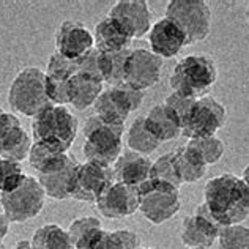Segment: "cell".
<instances>
[{
	"label": "cell",
	"instance_id": "1",
	"mask_svg": "<svg viewBox=\"0 0 249 249\" xmlns=\"http://www.w3.org/2000/svg\"><path fill=\"white\" fill-rule=\"evenodd\" d=\"M204 204L221 227L240 224L249 216V188L233 174L213 177L204 186Z\"/></svg>",
	"mask_w": 249,
	"mask_h": 249
},
{
	"label": "cell",
	"instance_id": "2",
	"mask_svg": "<svg viewBox=\"0 0 249 249\" xmlns=\"http://www.w3.org/2000/svg\"><path fill=\"white\" fill-rule=\"evenodd\" d=\"M219 71L214 58L207 54H189L180 58L169 76L174 93L199 100L218 81Z\"/></svg>",
	"mask_w": 249,
	"mask_h": 249
},
{
	"label": "cell",
	"instance_id": "3",
	"mask_svg": "<svg viewBox=\"0 0 249 249\" xmlns=\"http://www.w3.org/2000/svg\"><path fill=\"white\" fill-rule=\"evenodd\" d=\"M77 133H79V120L71 114L70 109H67V106L51 104L32 120L34 142L44 143L63 153H68Z\"/></svg>",
	"mask_w": 249,
	"mask_h": 249
},
{
	"label": "cell",
	"instance_id": "4",
	"mask_svg": "<svg viewBox=\"0 0 249 249\" xmlns=\"http://www.w3.org/2000/svg\"><path fill=\"white\" fill-rule=\"evenodd\" d=\"M124 126H117L91 115L84 124L82 153L85 160L104 167H112L122 155Z\"/></svg>",
	"mask_w": 249,
	"mask_h": 249
},
{
	"label": "cell",
	"instance_id": "5",
	"mask_svg": "<svg viewBox=\"0 0 249 249\" xmlns=\"http://www.w3.org/2000/svg\"><path fill=\"white\" fill-rule=\"evenodd\" d=\"M8 104L13 110L34 119L51 106L46 96V73L36 67L21 70L8 89Z\"/></svg>",
	"mask_w": 249,
	"mask_h": 249
},
{
	"label": "cell",
	"instance_id": "6",
	"mask_svg": "<svg viewBox=\"0 0 249 249\" xmlns=\"http://www.w3.org/2000/svg\"><path fill=\"white\" fill-rule=\"evenodd\" d=\"M136 189L139 193V212L152 224H164L180 212L178 188L148 178Z\"/></svg>",
	"mask_w": 249,
	"mask_h": 249
},
{
	"label": "cell",
	"instance_id": "7",
	"mask_svg": "<svg viewBox=\"0 0 249 249\" xmlns=\"http://www.w3.org/2000/svg\"><path fill=\"white\" fill-rule=\"evenodd\" d=\"M164 16L178 25L188 44L207 40L212 32V8L205 0H170Z\"/></svg>",
	"mask_w": 249,
	"mask_h": 249
},
{
	"label": "cell",
	"instance_id": "8",
	"mask_svg": "<svg viewBox=\"0 0 249 249\" xmlns=\"http://www.w3.org/2000/svg\"><path fill=\"white\" fill-rule=\"evenodd\" d=\"M46 194L36 177L27 175L15 191L0 194V207L10 222L21 224L36 218L44 207Z\"/></svg>",
	"mask_w": 249,
	"mask_h": 249
},
{
	"label": "cell",
	"instance_id": "9",
	"mask_svg": "<svg viewBox=\"0 0 249 249\" xmlns=\"http://www.w3.org/2000/svg\"><path fill=\"white\" fill-rule=\"evenodd\" d=\"M143 91L131 89L126 84L104 89L93 104L95 115L110 124L124 126L129 114L143 104Z\"/></svg>",
	"mask_w": 249,
	"mask_h": 249
},
{
	"label": "cell",
	"instance_id": "10",
	"mask_svg": "<svg viewBox=\"0 0 249 249\" xmlns=\"http://www.w3.org/2000/svg\"><path fill=\"white\" fill-rule=\"evenodd\" d=\"M227 109L216 98L205 95L196 100L181 126V134L189 141L212 137L226 124Z\"/></svg>",
	"mask_w": 249,
	"mask_h": 249
},
{
	"label": "cell",
	"instance_id": "11",
	"mask_svg": "<svg viewBox=\"0 0 249 249\" xmlns=\"http://www.w3.org/2000/svg\"><path fill=\"white\" fill-rule=\"evenodd\" d=\"M112 181H115L112 167H104L96 164V162L85 161L82 164H77L74 169L70 197L74 200L95 204L104 189Z\"/></svg>",
	"mask_w": 249,
	"mask_h": 249
},
{
	"label": "cell",
	"instance_id": "12",
	"mask_svg": "<svg viewBox=\"0 0 249 249\" xmlns=\"http://www.w3.org/2000/svg\"><path fill=\"white\" fill-rule=\"evenodd\" d=\"M162 73V58L155 55L147 48H136L124 65L123 84L129 85L131 89L145 91L153 87L161 79Z\"/></svg>",
	"mask_w": 249,
	"mask_h": 249
},
{
	"label": "cell",
	"instance_id": "13",
	"mask_svg": "<svg viewBox=\"0 0 249 249\" xmlns=\"http://www.w3.org/2000/svg\"><path fill=\"white\" fill-rule=\"evenodd\" d=\"M221 229L222 227L210 214L205 204L202 202L194 208L193 214L183 218L180 240L189 249H208L216 243Z\"/></svg>",
	"mask_w": 249,
	"mask_h": 249
},
{
	"label": "cell",
	"instance_id": "14",
	"mask_svg": "<svg viewBox=\"0 0 249 249\" xmlns=\"http://www.w3.org/2000/svg\"><path fill=\"white\" fill-rule=\"evenodd\" d=\"M110 19L131 36V40H141L152 29V11L145 0H119L107 13Z\"/></svg>",
	"mask_w": 249,
	"mask_h": 249
},
{
	"label": "cell",
	"instance_id": "15",
	"mask_svg": "<svg viewBox=\"0 0 249 249\" xmlns=\"http://www.w3.org/2000/svg\"><path fill=\"white\" fill-rule=\"evenodd\" d=\"M95 204L104 218L123 219L139 212V193L133 186L112 181Z\"/></svg>",
	"mask_w": 249,
	"mask_h": 249
},
{
	"label": "cell",
	"instance_id": "16",
	"mask_svg": "<svg viewBox=\"0 0 249 249\" xmlns=\"http://www.w3.org/2000/svg\"><path fill=\"white\" fill-rule=\"evenodd\" d=\"M95 48L93 34L79 21H63L55 32V52L60 55L79 60Z\"/></svg>",
	"mask_w": 249,
	"mask_h": 249
},
{
	"label": "cell",
	"instance_id": "17",
	"mask_svg": "<svg viewBox=\"0 0 249 249\" xmlns=\"http://www.w3.org/2000/svg\"><path fill=\"white\" fill-rule=\"evenodd\" d=\"M148 46L155 55L164 60L178 55L180 51L188 46V40L178 25L164 16L152 24L148 32Z\"/></svg>",
	"mask_w": 249,
	"mask_h": 249
},
{
	"label": "cell",
	"instance_id": "18",
	"mask_svg": "<svg viewBox=\"0 0 249 249\" xmlns=\"http://www.w3.org/2000/svg\"><path fill=\"white\" fill-rule=\"evenodd\" d=\"M153 161L148 156L139 155L136 152H122L119 160L112 166L114 170V180L123 183V185L137 188L143 181L150 178V169H152Z\"/></svg>",
	"mask_w": 249,
	"mask_h": 249
},
{
	"label": "cell",
	"instance_id": "19",
	"mask_svg": "<svg viewBox=\"0 0 249 249\" xmlns=\"http://www.w3.org/2000/svg\"><path fill=\"white\" fill-rule=\"evenodd\" d=\"M147 129L161 143L170 142L181 134V122L164 103L156 104L147 115H143Z\"/></svg>",
	"mask_w": 249,
	"mask_h": 249
},
{
	"label": "cell",
	"instance_id": "20",
	"mask_svg": "<svg viewBox=\"0 0 249 249\" xmlns=\"http://www.w3.org/2000/svg\"><path fill=\"white\" fill-rule=\"evenodd\" d=\"M95 49L103 54H112V52H120L124 49H131V44L134 40L124 32L114 19L106 16L95 25L93 30Z\"/></svg>",
	"mask_w": 249,
	"mask_h": 249
},
{
	"label": "cell",
	"instance_id": "21",
	"mask_svg": "<svg viewBox=\"0 0 249 249\" xmlns=\"http://www.w3.org/2000/svg\"><path fill=\"white\" fill-rule=\"evenodd\" d=\"M174 166L181 183H196L207 172V162L189 143L174 152Z\"/></svg>",
	"mask_w": 249,
	"mask_h": 249
},
{
	"label": "cell",
	"instance_id": "22",
	"mask_svg": "<svg viewBox=\"0 0 249 249\" xmlns=\"http://www.w3.org/2000/svg\"><path fill=\"white\" fill-rule=\"evenodd\" d=\"M77 164H79V162L74 158H71L67 166L55 170V172L38 175L36 178L40 181L41 188L44 189V194L54 200L70 199L71 180H73V174Z\"/></svg>",
	"mask_w": 249,
	"mask_h": 249
},
{
	"label": "cell",
	"instance_id": "23",
	"mask_svg": "<svg viewBox=\"0 0 249 249\" xmlns=\"http://www.w3.org/2000/svg\"><path fill=\"white\" fill-rule=\"evenodd\" d=\"M73 158L68 153H63L60 150H55L44 143L34 142L29 153V164L32 169H35L38 175L41 174H51L55 170L62 169L68 164V161Z\"/></svg>",
	"mask_w": 249,
	"mask_h": 249
},
{
	"label": "cell",
	"instance_id": "24",
	"mask_svg": "<svg viewBox=\"0 0 249 249\" xmlns=\"http://www.w3.org/2000/svg\"><path fill=\"white\" fill-rule=\"evenodd\" d=\"M104 84L90 79L87 76L76 74L70 79V106L77 110H84L93 106L98 96L103 93Z\"/></svg>",
	"mask_w": 249,
	"mask_h": 249
},
{
	"label": "cell",
	"instance_id": "25",
	"mask_svg": "<svg viewBox=\"0 0 249 249\" xmlns=\"http://www.w3.org/2000/svg\"><path fill=\"white\" fill-rule=\"evenodd\" d=\"M32 136L25 131L22 123L10 129L6 136L0 141V158L21 162L29 158L30 148L34 145Z\"/></svg>",
	"mask_w": 249,
	"mask_h": 249
},
{
	"label": "cell",
	"instance_id": "26",
	"mask_svg": "<svg viewBox=\"0 0 249 249\" xmlns=\"http://www.w3.org/2000/svg\"><path fill=\"white\" fill-rule=\"evenodd\" d=\"M126 145L131 152H136L139 155L147 156L150 153L156 152L160 148L161 142L152 136V133L145 126V120L143 115L137 117V119L131 123L126 133Z\"/></svg>",
	"mask_w": 249,
	"mask_h": 249
},
{
	"label": "cell",
	"instance_id": "27",
	"mask_svg": "<svg viewBox=\"0 0 249 249\" xmlns=\"http://www.w3.org/2000/svg\"><path fill=\"white\" fill-rule=\"evenodd\" d=\"M30 243L34 249H74L68 232L57 224H48L36 229Z\"/></svg>",
	"mask_w": 249,
	"mask_h": 249
},
{
	"label": "cell",
	"instance_id": "28",
	"mask_svg": "<svg viewBox=\"0 0 249 249\" xmlns=\"http://www.w3.org/2000/svg\"><path fill=\"white\" fill-rule=\"evenodd\" d=\"M131 51H133V48L120 52H112V54H103L101 52V73L104 84H109L110 87L123 84L124 65H126Z\"/></svg>",
	"mask_w": 249,
	"mask_h": 249
},
{
	"label": "cell",
	"instance_id": "29",
	"mask_svg": "<svg viewBox=\"0 0 249 249\" xmlns=\"http://www.w3.org/2000/svg\"><path fill=\"white\" fill-rule=\"evenodd\" d=\"M101 229H103L101 221L95 218V216H81V218H76L71 222L70 227L67 229V232H68V237L73 248L81 249L89 241V238L93 237Z\"/></svg>",
	"mask_w": 249,
	"mask_h": 249
},
{
	"label": "cell",
	"instance_id": "30",
	"mask_svg": "<svg viewBox=\"0 0 249 249\" xmlns=\"http://www.w3.org/2000/svg\"><path fill=\"white\" fill-rule=\"evenodd\" d=\"M27 178V174L21 162L0 158V194L15 191L22 181Z\"/></svg>",
	"mask_w": 249,
	"mask_h": 249
},
{
	"label": "cell",
	"instance_id": "31",
	"mask_svg": "<svg viewBox=\"0 0 249 249\" xmlns=\"http://www.w3.org/2000/svg\"><path fill=\"white\" fill-rule=\"evenodd\" d=\"M150 178L180 189L183 183L180 181L178 174H177L175 166H174V152H169L166 155L160 156L156 161H153L152 169H150Z\"/></svg>",
	"mask_w": 249,
	"mask_h": 249
},
{
	"label": "cell",
	"instance_id": "32",
	"mask_svg": "<svg viewBox=\"0 0 249 249\" xmlns=\"http://www.w3.org/2000/svg\"><path fill=\"white\" fill-rule=\"evenodd\" d=\"M216 243L218 249H249V227L241 224L222 227Z\"/></svg>",
	"mask_w": 249,
	"mask_h": 249
},
{
	"label": "cell",
	"instance_id": "33",
	"mask_svg": "<svg viewBox=\"0 0 249 249\" xmlns=\"http://www.w3.org/2000/svg\"><path fill=\"white\" fill-rule=\"evenodd\" d=\"M194 150H197V153L204 158L207 166L216 164L219 162L221 158L226 153V145L219 137L212 136V137H202V139H193L188 142Z\"/></svg>",
	"mask_w": 249,
	"mask_h": 249
},
{
	"label": "cell",
	"instance_id": "34",
	"mask_svg": "<svg viewBox=\"0 0 249 249\" xmlns=\"http://www.w3.org/2000/svg\"><path fill=\"white\" fill-rule=\"evenodd\" d=\"M44 73L51 77H55V79L70 81L71 77L77 74V63L76 60H71V58L60 55L58 52H54L49 57L48 68H46Z\"/></svg>",
	"mask_w": 249,
	"mask_h": 249
},
{
	"label": "cell",
	"instance_id": "35",
	"mask_svg": "<svg viewBox=\"0 0 249 249\" xmlns=\"http://www.w3.org/2000/svg\"><path fill=\"white\" fill-rule=\"evenodd\" d=\"M141 237L129 229H117L112 232H106L104 249H139Z\"/></svg>",
	"mask_w": 249,
	"mask_h": 249
},
{
	"label": "cell",
	"instance_id": "36",
	"mask_svg": "<svg viewBox=\"0 0 249 249\" xmlns=\"http://www.w3.org/2000/svg\"><path fill=\"white\" fill-rule=\"evenodd\" d=\"M77 63V74L87 76L90 79L100 81L103 82V73H101V52L98 49L89 51L84 57H81L79 60H76ZM104 84V82H103Z\"/></svg>",
	"mask_w": 249,
	"mask_h": 249
},
{
	"label": "cell",
	"instance_id": "37",
	"mask_svg": "<svg viewBox=\"0 0 249 249\" xmlns=\"http://www.w3.org/2000/svg\"><path fill=\"white\" fill-rule=\"evenodd\" d=\"M46 96L54 106L70 104V81L55 79L46 74Z\"/></svg>",
	"mask_w": 249,
	"mask_h": 249
},
{
	"label": "cell",
	"instance_id": "38",
	"mask_svg": "<svg viewBox=\"0 0 249 249\" xmlns=\"http://www.w3.org/2000/svg\"><path fill=\"white\" fill-rule=\"evenodd\" d=\"M194 101L196 100H193V98L183 96V95L174 93L172 91V93L164 100V104L175 114V117L181 122V126H183V122H185L186 115L189 114V110H191Z\"/></svg>",
	"mask_w": 249,
	"mask_h": 249
},
{
	"label": "cell",
	"instance_id": "39",
	"mask_svg": "<svg viewBox=\"0 0 249 249\" xmlns=\"http://www.w3.org/2000/svg\"><path fill=\"white\" fill-rule=\"evenodd\" d=\"M19 123H21V120H19L15 114L6 112V110L0 107V141L3 139L10 129H13Z\"/></svg>",
	"mask_w": 249,
	"mask_h": 249
},
{
	"label": "cell",
	"instance_id": "40",
	"mask_svg": "<svg viewBox=\"0 0 249 249\" xmlns=\"http://www.w3.org/2000/svg\"><path fill=\"white\" fill-rule=\"evenodd\" d=\"M8 231H10V219L2 212L0 213V243H3V240L8 235Z\"/></svg>",
	"mask_w": 249,
	"mask_h": 249
},
{
	"label": "cell",
	"instance_id": "41",
	"mask_svg": "<svg viewBox=\"0 0 249 249\" xmlns=\"http://www.w3.org/2000/svg\"><path fill=\"white\" fill-rule=\"evenodd\" d=\"M11 249H34V248H32V243L29 240H21V241H18Z\"/></svg>",
	"mask_w": 249,
	"mask_h": 249
},
{
	"label": "cell",
	"instance_id": "42",
	"mask_svg": "<svg viewBox=\"0 0 249 249\" xmlns=\"http://www.w3.org/2000/svg\"><path fill=\"white\" fill-rule=\"evenodd\" d=\"M241 180H243L245 183H246V186L249 188V164L243 169V174H241V177H240Z\"/></svg>",
	"mask_w": 249,
	"mask_h": 249
},
{
	"label": "cell",
	"instance_id": "43",
	"mask_svg": "<svg viewBox=\"0 0 249 249\" xmlns=\"http://www.w3.org/2000/svg\"><path fill=\"white\" fill-rule=\"evenodd\" d=\"M245 15H246V22H248V25H249V3H248V8H246V13H245Z\"/></svg>",
	"mask_w": 249,
	"mask_h": 249
},
{
	"label": "cell",
	"instance_id": "44",
	"mask_svg": "<svg viewBox=\"0 0 249 249\" xmlns=\"http://www.w3.org/2000/svg\"><path fill=\"white\" fill-rule=\"evenodd\" d=\"M0 249H5V245L3 243H0Z\"/></svg>",
	"mask_w": 249,
	"mask_h": 249
},
{
	"label": "cell",
	"instance_id": "45",
	"mask_svg": "<svg viewBox=\"0 0 249 249\" xmlns=\"http://www.w3.org/2000/svg\"><path fill=\"white\" fill-rule=\"evenodd\" d=\"M139 249H153V248H142V246H141Z\"/></svg>",
	"mask_w": 249,
	"mask_h": 249
}]
</instances>
